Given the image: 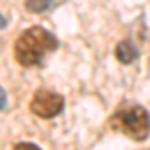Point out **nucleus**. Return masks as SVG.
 <instances>
[{
  "instance_id": "3",
  "label": "nucleus",
  "mask_w": 150,
  "mask_h": 150,
  "mask_svg": "<svg viewBox=\"0 0 150 150\" xmlns=\"http://www.w3.org/2000/svg\"><path fill=\"white\" fill-rule=\"evenodd\" d=\"M62 108H64V98L60 94L48 92V90L36 92L30 102V110L40 118H54L62 112Z\"/></svg>"
},
{
  "instance_id": "4",
  "label": "nucleus",
  "mask_w": 150,
  "mask_h": 150,
  "mask_svg": "<svg viewBox=\"0 0 150 150\" xmlns=\"http://www.w3.org/2000/svg\"><path fill=\"white\" fill-rule=\"evenodd\" d=\"M116 58H118L122 64H130V62H134V60L138 58V50H136V46H134L132 42L124 40V42H120V44L116 46Z\"/></svg>"
},
{
  "instance_id": "8",
  "label": "nucleus",
  "mask_w": 150,
  "mask_h": 150,
  "mask_svg": "<svg viewBox=\"0 0 150 150\" xmlns=\"http://www.w3.org/2000/svg\"><path fill=\"white\" fill-rule=\"evenodd\" d=\"M4 24H6V22H4V18L0 16V28H4Z\"/></svg>"
},
{
  "instance_id": "6",
  "label": "nucleus",
  "mask_w": 150,
  "mask_h": 150,
  "mask_svg": "<svg viewBox=\"0 0 150 150\" xmlns=\"http://www.w3.org/2000/svg\"><path fill=\"white\" fill-rule=\"evenodd\" d=\"M14 150H40L36 144H28V142H22L18 146H14Z\"/></svg>"
},
{
  "instance_id": "2",
  "label": "nucleus",
  "mask_w": 150,
  "mask_h": 150,
  "mask_svg": "<svg viewBox=\"0 0 150 150\" xmlns=\"http://www.w3.org/2000/svg\"><path fill=\"white\" fill-rule=\"evenodd\" d=\"M110 126L132 140H144L150 132V116L142 106L132 104L116 110L110 120Z\"/></svg>"
},
{
  "instance_id": "7",
  "label": "nucleus",
  "mask_w": 150,
  "mask_h": 150,
  "mask_svg": "<svg viewBox=\"0 0 150 150\" xmlns=\"http://www.w3.org/2000/svg\"><path fill=\"white\" fill-rule=\"evenodd\" d=\"M4 104H6V92H4V90L0 88V110L4 108Z\"/></svg>"
},
{
  "instance_id": "1",
  "label": "nucleus",
  "mask_w": 150,
  "mask_h": 150,
  "mask_svg": "<svg viewBox=\"0 0 150 150\" xmlns=\"http://www.w3.org/2000/svg\"><path fill=\"white\" fill-rule=\"evenodd\" d=\"M58 40L48 30L34 26L24 30L14 44V56L22 66H36L40 64L48 52L56 50Z\"/></svg>"
},
{
  "instance_id": "5",
  "label": "nucleus",
  "mask_w": 150,
  "mask_h": 150,
  "mask_svg": "<svg viewBox=\"0 0 150 150\" xmlns=\"http://www.w3.org/2000/svg\"><path fill=\"white\" fill-rule=\"evenodd\" d=\"M54 0H26V8L30 12H44L52 6Z\"/></svg>"
}]
</instances>
